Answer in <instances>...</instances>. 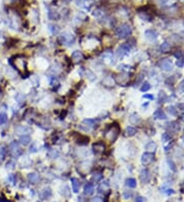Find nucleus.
<instances>
[{
    "label": "nucleus",
    "instance_id": "f257e3e1",
    "mask_svg": "<svg viewBox=\"0 0 184 202\" xmlns=\"http://www.w3.org/2000/svg\"><path fill=\"white\" fill-rule=\"evenodd\" d=\"M131 33H132V29H131L130 25H128V24H123V25H121L117 29V31H116L117 36L121 39L129 37L131 35Z\"/></svg>",
    "mask_w": 184,
    "mask_h": 202
},
{
    "label": "nucleus",
    "instance_id": "f03ea898",
    "mask_svg": "<svg viewBox=\"0 0 184 202\" xmlns=\"http://www.w3.org/2000/svg\"><path fill=\"white\" fill-rule=\"evenodd\" d=\"M120 133V129L118 126H112L106 130V137L110 142L116 141V139L118 138V135Z\"/></svg>",
    "mask_w": 184,
    "mask_h": 202
},
{
    "label": "nucleus",
    "instance_id": "7ed1b4c3",
    "mask_svg": "<svg viewBox=\"0 0 184 202\" xmlns=\"http://www.w3.org/2000/svg\"><path fill=\"white\" fill-rule=\"evenodd\" d=\"M9 151H10V154L14 157H18L22 154V148H20V144L16 141H12L9 144Z\"/></svg>",
    "mask_w": 184,
    "mask_h": 202
},
{
    "label": "nucleus",
    "instance_id": "20e7f679",
    "mask_svg": "<svg viewBox=\"0 0 184 202\" xmlns=\"http://www.w3.org/2000/svg\"><path fill=\"white\" fill-rule=\"evenodd\" d=\"M130 49H131L130 45H129L128 43H124V44H122L121 46L118 48V50H117V56L119 57V58H122V57H124L125 55L129 54V52H130Z\"/></svg>",
    "mask_w": 184,
    "mask_h": 202
},
{
    "label": "nucleus",
    "instance_id": "39448f33",
    "mask_svg": "<svg viewBox=\"0 0 184 202\" xmlns=\"http://www.w3.org/2000/svg\"><path fill=\"white\" fill-rule=\"evenodd\" d=\"M59 42L61 44H65V45H72L73 43L75 42V38L73 35L69 33H63L59 36Z\"/></svg>",
    "mask_w": 184,
    "mask_h": 202
},
{
    "label": "nucleus",
    "instance_id": "423d86ee",
    "mask_svg": "<svg viewBox=\"0 0 184 202\" xmlns=\"http://www.w3.org/2000/svg\"><path fill=\"white\" fill-rule=\"evenodd\" d=\"M159 66L162 68L165 72H170V70H173V63L170 59H163V60L159 61Z\"/></svg>",
    "mask_w": 184,
    "mask_h": 202
},
{
    "label": "nucleus",
    "instance_id": "0eeeda50",
    "mask_svg": "<svg viewBox=\"0 0 184 202\" xmlns=\"http://www.w3.org/2000/svg\"><path fill=\"white\" fill-rule=\"evenodd\" d=\"M153 159H155V155H153V153L145 152L142 154L141 162L143 165H148V164H151V162L153 161Z\"/></svg>",
    "mask_w": 184,
    "mask_h": 202
},
{
    "label": "nucleus",
    "instance_id": "6e6552de",
    "mask_svg": "<svg viewBox=\"0 0 184 202\" xmlns=\"http://www.w3.org/2000/svg\"><path fill=\"white\" fill-rule=\"evenodd\" d=\"M144 35H145L146 39L149 41H155L157 39V36H159V34L155 30L153 29H149V30H146L144 32Z\"/></svg>",
    "mask_w": 184,
    "mask_h": 202
},
{
    "label": "nucleus",
    "instance_id": "1a4fd4ad",
    "mask_svg": "<svg viewBox=\"0 0 184 202\" xmlns=\"http://www.w3.org/2000/svg\"><path fill=\"white\" fill-rule=\"evenodd\" d=\"M151 178V173H149V171H148L147 168L142 169L141 173H140V180H141V182L143 183V184H147V183H149Z\"/></svg>",
    "mask_w": 184,
    "mask_h": 202
},
{
    "label": "nucleus",
    "instance_id": "9d476101",
    "mask_svg": "<svg viewBox=\"0 0 184 202\" xmlns=\"http://www.w3.org/2000/svg\"><path fill=\"white\" fill-rule=\"evenodd\" d=\"M106 147H104V144L101 143V142H98V143H95L93 145V151H94L95 154H101L103 153Z\"/></svg>",
    "mask_w": 184,
    "mask_h": 202
},
{
    "label": "nucleus",
    "instance_id": "9b49d317",
    "mask_svg": "<svg viewBox=\"0 0 184 202\" xmlns=\"http://www.w3.org/2000/svg\"><path fill=\"white\" fill-rule=\"evenodd\" d=\"M52 192H51V189L48 188V187H46V188H44L42 191L40 192V198L41 199H47V198H49L50 196H51Z\"/></svg>",
    "mask_w": 184,
    "mask_h": 202
},
{
    "label": "nucleus",
    "instance_id": "f8f14e48",
    "mask_svg": "<svg viewBox=\"0 0 184 202\" xmlns=\"http://www.w3.org/2000/svg\"><path fill=\"white\" fill-rule=\"evenodd\" d=\"M94 192V185L92 183H87L84 186V194L85 195H92Z\"/></svg>",
    "mask_w": 184,
    "mask_h": 202
},
{
    "label": "nucleus",
    "instance_id": "ddd939ff",
    "mask_svg": "<svg viewBox=\"0 0 184 202\" xmlns=\"http://www.w3.org/2000/svg\"><path fill=\"white\" fill-rule=\"evenodd\" d=\"M28 179H29L31 184H37L40 180V177L37 173H30L29 176H28Z\"/></svg>",
    "mask_w": 184,
    "mask_h": 202
},
{
    "label": "nucleus",
    "instance_id": "4468645a",
    "mask_svg": "<svg viewBox=\"0 0 184 202\" xmlns=\"http://www.w3.org/2000/svg\"><path fill=\"white\" fill-rule=\"evenodd\" d=\"M71 183H72L73 191H74L75 193H78L79 190H80V182H79V180L77 178H72L71 179Z\"/></svg>",
    "mask_w": 184,
    "mask_h": 202
},
{
    "label": "nucleus",
    "instance_id": "2eb2a0df",
    "mask_svg": "<svg viewBox=\"0 0 184 202\" xmlns=\"http://www.w3.org/2000/svg\"><path fill=\"white\" fill-rule=\"evenodd\" d=\"M84 58V55L83 53H82L81 51H78V50H76V51L73 52L72 54V59L75 61H81L82 59Z\"/></svg>",
    "mask_w": 184,
    "mask_h": 202
},
{
    "label": "nucleus",
    "instance_id": "dca6fc26",
    "mask_svg": "<svg viewBox=\"0 0 184 202\" xmlns=\"http://www.w3.org/2000/svg\"><path fill=\"white\" fill-rule=\"evenodd\" d=\"M153 117L157 119H167V115L162 109H157L153 113Z\"/></svg>",
    "mask_w": 184,
    "mask_h": 202
},
{
    "label": "nucleus",
    "instance_id": "f3484780",
    "mask_svg": "<svg viewBox=\"0 0 184 202\" xmlns=\"http://www.w3.org/2000/svg\"><path fill=\"white\" fill-rule=\"evenodd\" d=\"M129 121H130L131 123L133 125H137V123H141V119L139 117V115H136V113H132L129 117Z\"/></svg>",
    "mask_w": 184,
    "mask_h": 202
},
{
    "label": "nucleus",
    "instance_id": "a211bd4d",
    "mask_svg": "<svg viewBox=\"0 0 184 202\" xmlns=\"http://www.w3.org/2000/svg\"><path fill=\"white\" fill-rule=\"evenodd\" d=\"M31 131V129L28 128V127H22V126H18L16 129V132L18 133V135H25L27 133H29Z\"/></svg>",
    "mask_w": 184,
    "mask_h": 202
},
{
    "label": "nucleus",
    "instance_id": "6ab92c4d",
    "mask_svg": "<svg viewBox=\"0 0 184 202\" xmlns=\"http://www.w3.org/2000/svg\"><path fill=\"white\" fill-rule=\"evenodd\" d=\"M108 189H110V184H108V181H103L102 183H100V185H99V187H98V191L101 192V193L108 191Z\"/></svg>",
    "mask_w": 184,
    "mask_h": 202
},
{
    "label": "nucleus",
    "instance_id": "aec40b11",
    "mask_svg": "<svg viewBox=\"0 0 184 202\" xmlns=\"http://www.w3.org/2000/svg\"><path fill=\"white\" fill-rule=\"evenodd\" d=\"M30 142H31V137H30L29 135H22L20 137V143L22 144V145L26 146V145H28Z\"/></svg>",
    "mask_w": 184,
    "mask_h": 202
},
{
    "label": "nucleus",
    "instance_id": "412c9836",
    "mask_svg": "<svg viewBox=\"0 0 184 202\" xmlns=\"http://www.w3.org/2000/svg\"><path fill=\"white\" fill-rule=\"evenodd\" d=\"M171 49V45L169 42H164L162 45H161V47H159V51L162 52V53H168Z\"/></svg>",
    "mask_w": 184,
    "mask_h": 202
},
{
    "label": "nucleus",
    "instance_id": "4be33fe9",
    "mask_svg": "<svg viewBox=\"0 0 184 202\" xmlns=\"http://www.w3.org/2000/svg\"><path fill=\"white\" fill-rule=\"evenodd\" d=\"M136 133H137V130L134 127H127V128H126L125 134H126V136H128V137H133Z\"/></svg>",
    "mask_w": 184,
    "mask_h": 202
},
{
    "label": "nucleus",
    "instance_id": "5701e85b",
    "mask_svg": "<svg viewBox=\"0 0 184 202\" xmlns=\"http://www.w3.org/2000/svg\"><path fill=\"white\" fill-rule=\"evenodd\" d=\"M145 149L147 150V152H155V150L157 149V144L155 142H149L145 145Z\"/></svg>",
    "mask_w": 184,
    "mask_h": 202
},
{
    "label": "nucleus",
    "instance_id": "b1692460",
    "mask_svg": "<svg viewBox=\"0 0 184 202\" xmlns=\"http://www.w3.org/2000/svg\"><path fill=\"white\" fill-rule=\"evenodd\" d=\"M136 180L132 179V178H129V179L126 180V186L129 187V188H135L136 187Z\"/></svg>",
    "mask_w": 184,
    "mask_h": 202
},
{
    "label": "nucleus",
    "instance_id": "393cba45",
    "mask_svg": "<svg viewBox=\"0 0 184 202\" xmlns=\"http://www.w3.org/2000/svg\"><path fill=\"white\" fill-rule=\"evenodd\" d=\"M83 125H84V126H87L88 128H93V127L95 126V121H94V119H84Z\"/></svg>",
    "mask_w": 184,
    "mask_h": 202
},
{
    "label": "nucleus",
    "instance_id": "a878e982",
    "mask_svg": "<svg viewBox=\"0 0 184 202\" xmlns=\"http://www.w3.org/2000/svg\"><path fill=\"white\" fill-rule=\"evenodd\" d=\"M48 18H49V20H57V18H59V14L54 10H49L48 11Z\"/></svg>",
    "mask_w": 184,
    "mask_h": 202
},
{
    "label": "nucleus",
    "instance_id": "bb28decb",
    "mask_svg": "<svg viewBox=\"0 0 184 202\" xmlns=\"http://www.w3.org/2000/svg\"><path fill=\"white\" fill-rule=\"evenodd\" d=\"M169 129H170V131H173V132H177L178 130H179V125H178L176 121H172V123H169Z\"/></svg>",
    "mask_w": 184,
    "mask_h": 202
},
{
    "label": "nucleus",
    "instance_id": "cd10ccee",
    "mask_svg": "<svg viewBox=\"0 0 184 202\" xmlns=\"http://www.w3.org/2000/svg\"><path fill=\"white\" fill-rule=\"evenodd\" d=\"M59 150H56V149H52V150H50L49 152H48V156L50 157V158H56V157H59Z\"/></svg>",
    "mask_w": 184,
    "mask_h": 202
},
{
    "label": "nucleus",
    "instance_id": "c85d7f7f",
    "mask_svg": "<svg viewBox=\"0 0 184 202\" xmlns=\"http://www.w3.org/2000/svg\"><path fill=\"white\" fill-rule=\"evenodd\" d=\"M63 188L65 189V191L61 189V195H63L65 197L69 198V197H70V195H71V192H70V189H69V187H67V186H63Z\"/></svg>",
    "mask_w": 184,
    "mask_h": 202
},
{
    "label": "nucleus",
    "instance_id": "c756f323",
    "mask_svg": "<svg viewBox=\"0 0 184 202\" xmlns=\"http://www.w3.org/2000/svg\"><path fill=\"white\" fill-rule=\"evenodd\" d=\"M7 121V115L2 112L0 113V125H4L5 123Z\"/></svg>",
    "mask_w": 184,
    "mask_h": 202
},
{
    "label": "nucleus",
    "instance_id": "7c9ffc66",
    "mask_svg": "<svg viewBox=\"0 0 184 202\" xmlns=\"http://www.w3.org/2000/svg\"><path fill=\"white\" fill-rule=\"evenodd\" d=\"M16 100L18 101V102H20V103H22V102H24L25 101V99H26V97H25V95H22V94H20V93H18V94L16 95Z\"/></svg>",
    "mask_w": 184,
    "mask_h": 202
},
{
    "label": "nucleus",
    "instance_id": "2f4dec72",
    "mask_svg": "<svg viewBox=\"0 0 184 202\" xmlns=\"http://www.w3.org/2000/svg\"><path fill=\"white\" fill-rule=\"evenodd\" d=\"M149 89H151V85H149L148 82L143 83V84H142V86H141V88H140V90H141L142 92H146V91H148Z\"/></svg>",
    "mask_w": 184,
    "mask_h": 202
},
{
    "label": "nucleus",
    "instance_id": "473e14b6",
    "mask_svg": "<svg viewBox=\"0 0 184 202\" xmlns=\"http://www.w3.org/2000/svg\"><path fill=\"white\" fill-rule=\"evenodd\" d=\"M49 30L52 34H57L59 31V28L55 25H49Z\"/></svg>",
    "mask_w": 184,
    "mask_h": 202
},
{
    "label": "nucleus",
    "instance_id": "72a5a7b5",
    "mask_svg": "<svg viewBox=\"0 0 184 202\" xmlns=\"http://www.w3.org/2000/svg\"><path fill=\"white\" fill-rule=\"evenodd\" d=\"M123 197L125 198V199H130V198L132 197V191H128V190L124 191Z\"/></svg>",
    "mask_w": 184,
    "mask_h": 202
},
{
    "label": "nucleus",
    "instance_id": "f704fd0d",
    "mask_svg": "<svg viewBox=\"0 0 184 202\" xmlns=\"http://www.w3.org/2000/svg\"><path fill=\"white\" fill-rule=\"evenodd\" d=\"M101 179H102V175H101V174H94L93 177H92V180H93L94 182H96V183L99 182Z\"/></svg>",
    "mask_w": 184,
    "mask_h": 202
},
{
    "label": "nucleus",
    "instance_id": "c9c22d12",
    "mask_svg": "<svg viewBox=\"0 0 184 202\" xmlns=\"http://www.w3.org/2000/svg\"><path fill=\"white\" fill-rule=\"evenodd\" d=\"M169 112H170L171 115H177V109H176L175 106H170V107L168 108Z\"/></svg>",
    "mask_w": 184,
    "mask_h": 202
},
{
    "label": "nucleus",
    "instance_id": "e433bc0d",
    "mask_svg": "<svg viewBox=\"0 0 184 202\" xmlns=\"http://www.w3.org/2000/svg\"><path fill=\"white\" fill-rule=\"evenodd\" d=\"M166 98H167V95L165 94V92H159V102H165Z\"/></svg>",
    "mask_w": 184,
    "mask_h": 202
},
{
    "label": "nucleus",
    "instance_id": "4c0bfd02",
    "mask_svg": "<svg viewBox=\"0 0 184 202\" xmlns=\"http://www.w3.org/2000/svg\"><path fill=\"white\" fill-rule=\"evenodd\" d=\"M50 85L51 86H59V81H57V79H55V78H51L50 79Z\"/></svg>",
    "mask_w": 184,
    "mask_h": 202
},
{
    "label": "nucleus",
    "instance_id": "58836bf2",
    "mask_svg": "<svg viewBox=\"0 0 184 202\" xmlns=\"http://www.w3.org/2000/svg\"><path fill=\"white\" fill-rule=\"evenodd\" d=\"M5 155H6V150L4 148H0V158L1 159H4Z\"/></svg>",
    "mask_w": 184,
    "mask_h": 202
},
{
    "label": "nucleus",
    "instance_id": "ea45409f",
    "mask_svg": "<svg viewBox=\"0 0 184 202\" xmlns=\"http://www.w3.org/2000/svg\"><path fill=\"white\" fill-rule=\"evenodd\" d=\"M168 164L170 165V167H171V169L172 171H176V167H175V163L173 162V160H171V159H168Z\"/></svg>",
    "mask_w": 184,
    "mask_h": 202
},
{
    "label": "nucleus",
    "instance_id": "a19ab883",
    "mask_svg": "<svg viewBox=\"0 0 184 202\" xmlns=\"http://www.w3.org/2000/svg\"><path fill=\"white\" fill-rule=\"evenodd\" d=\"M177 65L179 67H182L184 65V59L182 58V57H181V58H178L177 59Z\"/></svg>",
    "mask_w": 184,
    "mask_h": 202
},
{
    "label": "nucleus",
    "instance_id": "79ce46f5",
    "mask_svg": "<svg viewBox=\"0 0 184 202\" xmlns=\"http://www.w3.org/2000/svg\"><path fill=\"white\" fill-rule=\"evenodd\" d=\"M36 151H37L36 145H35V144H33V145L30 147V152H36Z\"/></svg>",
    "mask_w": 184,
    "mask_h": 202
},
{
    "label": "nucleus",
    "instance_id": "37998d69",
    "mask_svg": "<svg viewBox=\"0 0 184 202\" xmlns=\"http://www.w3.org/2000/svg\"><path fill=\"white\" fill-rule=\"evenodd\" d=\"M143 98H145V99H149V100H153V95H151V94H145V95H143Z\"/></svg>",
    "mask_w": 184,
    "mask_h": 202
},
{
    "label": "nucleus",
    "instance_id": "c03bdc74",
    "mask_svg": "<svg viewBox=\"0 0 184 202\" xmlns=\"http://www.w3.org/2000/svg\"><path fill=\"white\" fill-rule=\"evenodd\" d=\"M14 164H16V163H14V162L12 161V160H10V161L7 162V165H6V166H7V167H9V168H11V167H14Z\"/></svg>",
    "mask_w": 184,
    "mask_h": 202
},
{
    "label": "nucleus",
    "instance_id": "a18cd8bd",
    "mask_svg": "<svg viewBox=\"0 0 184 202\" xmlns=\"http://www.w3.org/2000/svg\"><path fill=\"white\" fill-rule=\"evenodd\" d=\"M91 202H103V201H102V199H101V198L95 197V198H93V199L91 200Z\"/></svg>",
    "mask_w": 184,
    "mask_h": 202
},
{
    "label": "nucleus",
    "instance_id": "49530a36",
    "mask_svg": "<svg viewBox=\"0 0 184 202\" xmlns=\"http://www.w3.org/2000/svg\"><path fill=\"white\" fill-rule=\"evenodd\" d=\"M145 201V199H144L143 197H141V196H139V197H137L136 200H135V202H144Z\"/></svg>",
    "mask_w": 184,
    "mask_h": 202
},
{
    "label": "nucleus",
    "instance_id": "de8ad7c7",
    "mask_svg": "<svg viewBox=\"0 0 184 202\" xmlns=\"http://www.w3.org/2000/svg\"><path fill=\"white\" fill-rule=\"evenodd\" d=\"M179 88H180V90H182V91H184V80L181 82V83H180Z\"/></svg>",
    "mask_w": 184,
    "mask_h": 202
},
{
    "label": "nucleus",
    "instance_id": "09e8293b",
    "mask_svg": "<svg viewBox=\"0 0 184 202\" xmlns=\"http://www.w3.org/2000/svg\"><path fill=\"white\" fill-rule=\"evenodd\" d=\"M178 107H179L180 109L183 110V111H184V103H180V104H178Z\"/></svg>",
    "mask_w": 184,
    "mask_h": 202
},
{
    "label": "nucleus",
    "instance_id": "8fccbe9b",
    "mask_svg": "<svg viewBox=\"0 0 184 202\" xmlns=\"http://www.w3.org/2000/svg\"><path fill=\"white\" fill-rule=\"evenodd\" d=\"M78 202H85V200H84V198H82V197H79L78 198Z\"/></svg>",
    "mask_w": 184,
    "mask_h": 202
},
{
    "label": "nucleus",
    "instance_id": "3c124183",
    "mask_svg": "<svg viewBox=\"0 0 184 202\" xmlns=\"http://www.w3.org/2000/svg\"><path fill=\"white\" fill-rule=\"evenodd\" d=\"M0 202H5L4 198H3V197H1V198H0Z\"/></svg>",
    "mask_w": 184,
    "mask_h": 202
},
{
    "label": "nucleus",
    "instance_id": "603ef678",
    "mask_svg": "<svg viewBox=\"0 0 184 202\" xmlns=\"http://www.w3.org/2000/svg\"><path fill=\"white\" fill-rule=\"evenodd\" d=\"M182 121H184V115H182Z\"/></svg>",
    "mask_w": 184,
    "mask_h": 202
},
{
    "label": "nucleus",
    "instance_id": "864d4df0",
    "mask_svg": "<svg viewBox=\"0 0 184 202\" xmlns=\"http://www.w3.org/2000/svg\"><path fill=\"white\" fill-rule=\"evenodd\" d=\"M12 1H14V0H12Z\"/></svg>",
    "mask_w": 184,
    "mask_h": 202
}]
</instances>
